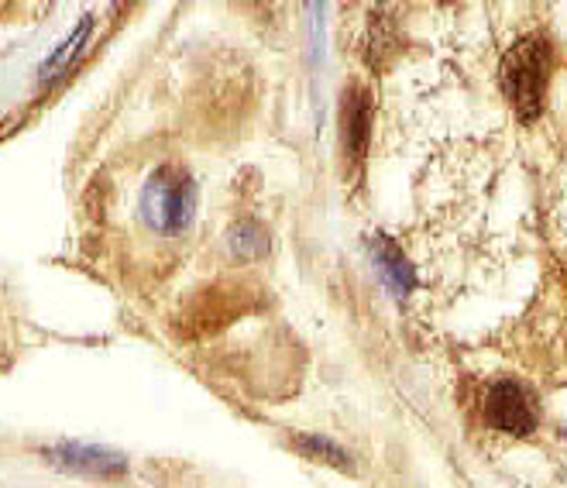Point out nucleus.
Wrapping results in <instances>:
<instances>
[{
  "instance_id": "f257e3e1",
  "label": "nucleus",
  "mask_w": 567,
  "mask_h": 488,
  "mask_svg": "<svg viewBox=\"0 0 567 488\" xmlns=\"http://www.w3.org/2000/svg\"><path fill=\"white\" fill-rule=\"evenodd\" d=\"M554 70V45L544 35L519 39L503 59V90L523 121L544 111V96Z\"/></svg>"
},
{
  "instance_id": "f03ea898",
  "label": "nucleus",
  "mask_w": 567,
  "mask_h": 488,
  "mask_svg": "<svg viewBox=\"0 0 567 488\" xmlns=\"http://www.w3.org/2000/svg\"><path fill=\"white\" fill-rule=\"evenodd\" d=\"M196 214V183L193 176L176 166V162H165L158 166L145 189H142V217L152 231L158 235H179L193 224Z\"/></svg>"
},
{
  "instance_id": "7ed1b4c3",
  "label": "nucleus",
  "mask_w": 567,
  "mask_h": 488,
  "mask_svg": "<svg viewBox=\"0 0 567 488\" xmlns=\"http://www.w3.org/2000/svg\"><path fill=\"white\" fill-rule=\"evenodd\" d=\"M485 416L495 430L513 434V437H526L533 427H537V409H533V399L526 396V388L519 382H495L485 393Z\"/></svg>"
},
{
  "instance_id": "20e7f679",
  "label": "nucleus",
  "mask_w": 567,
  "mask_h": 488,
  "mask_svg": "<svg viewBox=\"0 0 567 488\" xmlns=\"http://www.w3.org/2000/svg\"><path fill=\"white\" fill-rule=\"evenodd\" d=\"M369 127H372V107H369V93L351 90L344 96V152L361 162L369 152Z\"/></svg>"
},
{
  "instance_id": "39448f33",
  "label": "nucleus",
  "mask_w": 567,
  "mask_h": 488,
  "mask_svg": "<svg viewBox=\"0 0 567 488\" xmlns=\"http://www.w3.org/2000/svg\"><path fill=\"white\" fill-rule=\"evenodd\" d=\"M372 255H375V266H379L382 279L389 282V289L395 292V297H406V292L413 289V269L406 262V255L385 238L372 241Z\"/></svg>"
},
{
  "instance_id": "423d86ee",
  "label": "nucleus",
  "mask_w": 567,
  "mask_h": 488,
  "mask_svg": "<svg viewBox=\"0 0 567 488\" xmlns=\"http://www.w3.org/2000/svg\"><path fill=\"white\" fill-rule=\"evenodd\" d=\"M65 465L70 468H90L93 475H111V471H124V465L111 454H100V450H83V447H65Z\"/></svg>"
},
{
  "instance_id": "0eeeda50",
  "label": "nucleus",
  "mask_w": 567,
  "mask_h": 488,
  "mask_svg": "<svg viewBox=\"0 0 567 488\" xmlns=\"http://www.w3.org/2000/svg\"><path fill=\"white\" fill-rule=\"evenodd\" d=\"M296 447H303L310 458H317V461L323 458V461L338 465V468H351L348 454L341 447H333L330 440H323V437H296Z\"/></svg>"
}]
</instances>
